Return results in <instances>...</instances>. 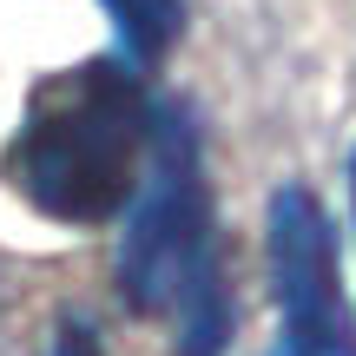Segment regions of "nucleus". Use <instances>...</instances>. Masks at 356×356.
Listing matches in <instances>:
<instances>
[{
  "label": "nucleus",
  "instance_id": "nucleus-1",
  "mask_svg": "<svg viewBox=\"0 0 356 356\" xmlns=\"http://www.w3.org/2000/svg\"><path fill=\"white\" fill-rule=\"evenodd\" d=\"M145 159H152V126H145L139 86L119 66H79L33 99L7 172L20 198L47 218L92 225L139 191Z\"/></svg>",
  "mask_w": 356,
  "mask_h": 356
},
{
  "label": "nucleus",
  "instance_id": "nucleus-7",
  "mask_svg": "<svg viewBox=\"0 0 356 356\" xmlns=\"http://www.w3.org/2000/svg\"><path fill=\"white\" fill-rule=\"evenodd\" d=\"M330 356H350V350H330Z\"/></svg>",
  "mask_w": 356,
  "mask_h": 356
},
{
  "label": "nucleus",
  "instance_id": "nucleus-2",
  "mask_svg": "<svg viewBox=\"0 0 356 356\" xmlns=\"http://www.w3.org/2000/svg\"><path fill=\"white\" fill-rule=\"evenodd\" d=\"M119 291L132 310L185 323V356H218L231 330L225 277L211 251V191H204L185 113H159L152 126V159L132 191L126 244H119Z\"/></svg>",
  "mask_w": 356,
  "mask_h": 356
},
{
  "label": "nucleus",
  "instance_id": "nucleus-3",
  "mask_svg": "<svg viewBox=\"0 0 356 356\" xmlns=\"http://www.w3.org/2000/svg\"><path fill=\"white\" fill-rule=\"evenodd\" d=\"M270 291L291 356H330L343 343V277H337V238L304 185H284L270 198Z\"/></svg>",
  "mask_w": 356,
  "mask_h": 356
},
{
  "label": "nucleus",
  "instance_id": "nucleus-6",
  "mask_svg": "<svg viewBox=\"0 0 356 356\" xmlns=\"http://www.w3.org/2000/svg\"><path fill=\"white\" fill-rule=\"evenodd\" d=\"M350 211H356V159H350Z\"/></svg>",
  "mask_w": 356,
  "mask_h": 356
},
{
  "label": "nucleus",
  "instance_id": "nucleus-5",
  "mask_svg": "<svg viewBox=\"0 0 356 356\" xmlns=\"http://www.w3.org/2000/svg\"><path fill=\"white\" fill-rule=\"evenodd\" d=\"M53 356H99V337H92V323L66 317V323H60V337H53Z\"/></svg>",
  "mask_w": 356,
  "mask_h": 356
},
{
  "label": "nucleus",
  "instance_id": "nucleus-4",
  "mask_svg": "<svg viewBox=\"0 0 356 356\" xmlns=\"http://www.w3.org/2000/svg\"><path fill=\"white\" fill-rule=\"evenodd\" d=\"M106 13H113L119 40H126L139 60H159L178 40V26H185V7H178V0H106Z\"/></svg>",
  "mask_w": 356,
  "mask_h": 356
}]
</instances>
